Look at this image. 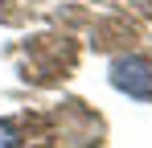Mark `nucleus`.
Instances as JSON below:
<instances>
[{
    "instance_id": "f257e3e1",
    "label": "nucleus",
    "mask_w": 152,
    "mask_h": 148,
    "mask_svg": "<svg viewBox=\"0 0 152 148\" xmlns=\"http://www.w3.org/2000/svg\"><path fill=\"white\" fill-rule=\"evenodd\" d=\"M111 86L127 99H152V62L144 53H124L111 62Z\"/></svg>"
},
{
    "instance_id": "f03ea898",
    "label": "nucleus",
    "mask_w": 152,
    "mask_h": 148,
    "mask_svg": "<svg viewBox=\"0 0 152 148\" xmlns=\"http://www.w3.org/2000/svg\"><path fill=\"white\" fill-rule=\"evenodd\" d=\"M17 144V136H12V127H8V123L0 119V148H12Z\"/></svg>"
}]
</instances>
